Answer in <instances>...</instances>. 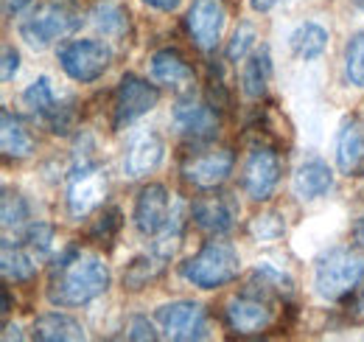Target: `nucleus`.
Masks as SVG:
<instances>
[{
    "label": "nucleus",
    "mask_w": 364,
    "mask_h": 342,
    "mask_svg": "<svg viewBox=\"0 0 364 342\" xmlns=\"http://www.w3.org/2000/svg\"><path fill=\"white\" fill-rule=\"evenodd\" d=\"M109 289V266L95 253H85L79 247L65 250L53 261L48 278V300L53 306H85L101 298Z\"/></svg>",
    "instance_id": "1"
},
{
    "label": "nucleus",
    "mask_w": 364,
    "mask_h": 342,
    "mask_svg": "<svg viewBox=\"0 0 364 342\" xmlns=\"http://www.w3.org/2000/svg\"><path fill=\"white\" fill-rule=\"evenodd\" d=\"M82 9L73 0H46L20 20L17 31L26 45H31L34 51H46L56 40L70 37L82 26Z\"/></svg>",
    "instance_id": "2"
},
{
    "label": "nucleus",
    "mask_w": 364,
    "mask_h": 342,
    "mask_svg": "<svg viewBox=\"0 0 364 342\" xmlns=\"http://www.w3.org/2000/svg\"><path fill=\"white\" fill-rule=\"evenodd\" d=\"M182 278L199 289H222L241 272V258L228 242H208L180 266Z\"/></svg>",
    "instance_id": "3"
},
{
    "label": "nucleus",
    "mask_w": 364,
    "mask_h": 342,
    "mask_svg": "<svg viewBox=\"0 0 364 342\" xmlns=\"http://www.w3.org/2000/svg\"><path fill=\"white\" fill-rule=\"evenodd\" d=\"M364 281V258L348 247H333L317 261L314 286L325 300H342L353 295Z\"/></svg>",
    "instance_id": "4"
},
{
    "label": "nucleus",
    "mask_w": 364,
    "mask_h": 342,
    "mask_svg": "<svg viewBox=\"0 0 364 342\" xmlns=\"http://www.w3.org/2000/svg\"><path fill=\"white\" fill-rule=\"evenodd\" d=\"M109 62H112V51L101 40H73V43L59 48L62 71L73 82H82V85H90L95 79H101L107 73Z\"/></svg>",
    "instance_id": "5"
},
{
    "label": "nucleus",
    "mask_w": 364,
    "mask_h": 342,
    "mask_svg": "<svg viewBox=\"0 0 364 342\" xmlns=\"http://www.w3.org/2000/svg\"><path fill=\"white\" fill-rule=\"evenodd\" d=\"M280 171H283V163H280V155L274 152V146L255 143L244 160V169H241L244 194L255 202H267L280 182Z\"/></svg>",
    "instance_id": "6"
},
{
    "label": "nucleus",
    "mask_w": 364,
    "mask_h": 342,
    "mask_svg": "<svg viewBox=\"0 0 364 342\" xmlns=\"http://www.w3.org/2000/svg\"><path fill=\"white\" fill-rule=\"evenodd\" d=\"M235 169V155L230 149H196L182 160V177L196 191H213L219 188Z\"/></svg>",
    "instance_id": "7"
},
{
    "label": "nucleus",
    "mask_w": 364,
    "mask_h": 342,
    "mask_svg": "<svg viewBox=\"0 0 364 342\" xmlns=\"http://www.w3.org/2000/svg\"><path fill=\"white\" fill-rule=\"evenodd\" d=\"M160 101V90L149 85L146 79H140L135 73L121 76L118 90H115V101H112V124L115 129H124L135 124L137 118H143L146 113H151Z\"/></svg>",
    "instance_id": "8"
},
{
    "label": "nucleus",
    "mask_w": 364,
    "mask_h": 342,
    "mask_svg": "<svg viewBox=\"0 0 364 342\" xmlns=\"http://www.w3.org/2000/svg\"><path fill=\"white\" fill-rule=\"evenodd\" d=\"M171 121H174V127H177L180 135H185L188 140H193L199 146L210 143L216 138V132H219V113H216V107L210 101L196 98L193 90L180 95V101L174 104Z\"/></svg>",
    "instance_id": "9"
},
{
    "label": "nucleus",
    "mask_w": 364,
    "mask_h": 342,
    "mask_svg": "<svg viewBox=\"0 0 364 342\" xmlns=\"http://www.w3.org/2000/svg\"><path fill=\"white\" fill-rule=\"evenodd\" d=\"M23 104L26 110L31 113L34 121H40L43 127H48L56 135H65L68 129L73 127V101H59L53 87H50V79L48 76H40L34 85H28V90L23 93Z\"/></svg>",
    "instance_id": "10"
},
{
    "label": "nucleus",
    "mask_w": 364,
    "mask_h": 342,
    "mask_svg": "<svg viewBox=\"0 0 364 342\" xmlns=\"http://www.w3.org/2000/svg\"><path fill=\"white\" fill-rule=\"evenodd\" d=\"M157 323L163 334L174 342H193L208 337V311L199 303L177 300L157 309Z\"/></svg>",
    "instance_id": "11"
},
{
    "label": "nucleus",
    "mask_w": 364,
    "mask_h": 342,
    "mask_svg": "<svg viewBox=\"0 0 364 342\" xmlns=\"http://www.w3.org/2000/svg\"><path fill=\"white\" fill-rule=\"evenodd\" d=\"M104 197H107V171H101L95 163H82L68 182V214L73 219H85L95 208H101Z\"/></svg>",
    "instance_id": "12"
},
{
    "label": "nucleus",
    "mask_w": 364,
    "mask_h": 342,
    "mask_svg": "<svg viewBox=\"0 0 364 342\" xmlns=\"http://www.w3.org/2000/svg\"><path fill=\"white\" fill-rule=\"evenodd\" d=\"M225 314H228V326L241 337H252V334L267 331L274 320L272 300L261 298L255 292H247V289L238 298L230 300Z\"/></svg>",
    "instance_id": "13"
},
{
    "label": "nucleus",
    "mask_w": 364,
    "mask_h": 342,
    "mask_svg": "<svg viewBox=\"0 0 364 342\" xmlns=\"http://www.w3.org/2000/svg\"><path fill=\"white\" fill-rule=\"evenodd\" d=\"M191 219L205 230V233H213V236H222L232 230L235 219H238V202L235 197L228 191H205L202 197L193 200L191 205Z\"/></svg>",
    "instance_id": "14"
},
{
    "label": "nucleus",
    "mask_w": 364,
    "mask_h": 342,
    "mask_svg": "<svg viewBox=\"0 0 364 342\" xmlns=\"http://www.w3.org/2000/svg\"><path fill=\"white\" fill-rule=\"evenodd\" d=\"M185 23L193 43L202 51H213L222 40V31L228 23V6L225 0H193Z\"/></svg>",
    "instance_id": "15"
},
{
    "label": "nucleus",
    "mask_w": 364,
    "mask_h": 342,
    "mask_svg": "<svg viewBox=\"0 0 364 342\" xmlns=\"http://www.w3.org/2000/svg\"><path fill=\"white\" fill-rule=\"evenodd\" d=\"M166 157V140L154 129H140L129 138L127 152H124V174L129 180L149 177Z\"/></svg>",
    "instance_id": "16"
},
{
    "label": "nucleus",
    "mask_w": 364,
    "mask_h": 342,
    "mask_svg": "<svg viewBox=\"0 0 364 342\" xmlns=\"http://www.w3.org/2000/svg\"><path fill=\"white\" fill-rule=\"evenodd\" d=\"M171 219V197L166 185L149 182L135 202V227L143 236H157Z\"/></svg>",
    "instance_id": "17"
},
{
    "label": "nucleus",
    "mask_w": 364,
    "mask_h": 342,
    "mask_svg": "<svg viewBox=\"0 0 364 342\" xmlns=\"http://www.w3.org/2000/svg\"><path fill=\"white\" fill-rule=\"evenodd\" d=\"M336 166L342 174L364 171V104L356 115H350L336 138Z\"/></svg>",
    "instance_id": "18"
},
{
    "label": "nucleus",
    "mask_w": 364,
    "mask_h": 342,
    "mask_svg": "<svg viewBox=\"0 0 364 342\" xmlns=\"http://www.w3.org/2000/svg\"><path fill=\"white\" fill-rule=\"evenodd\" d=\"M151 76L154 82L180 90V93H191L193 90V68L188 65V59L182 56L177 48H160L151 53Z\"/></svg>",
    "instance_id": "19"
},
{
    "label": "nucleus",
    "mask_w": 364,
    "mask_h": 342,
    "mask_svg": "<svg viewBox=\"0 0 364 342\" xmlns=\"http://www.w3.org/2000/svg\"><path fill=\"white\" fill-rule=\"evenodd\" d=\"M31 334L40 342H76L87 337L79 320L59 314V311H48L43 317H37L31 326Z\"/></svg>",
    "instance_id": "20"
},
{
    "label": "nucleus",
    "mask_w": 364,
    "mask_h": 342,
    "mask_svg": "<svg viewBox=\"0 0 364 342\" xmlns=\"http://www.w3.org/2000/svg\"><path fill=\"white\" fill-rule=\"evenodd\" d=\"M40 258L34 256L20 239H3V278L14 284H28L37 275Z\"/></svg>",
    "instance_id": "21"
},
{
    "label": "nucleus",
    "mask_w": 364,
    "mask_h": 342,
    "mask_svg": "<svg viewBox=\"0 0 364 342\" xmlns=\"http://www.w3.org/2000/svg\"><path fill=\"white\" fill-rule=\"evenodd\" d=\"M333 188V171L325 160L311 157L294 174V191L303 200H319Z\"/></svg>",
    "instance_id": "22"
},
{
    "label": "nucleus",
    "mask_w": 364,
    "mask_h": 342,
    "mask_svg": "<svg viewBox=\"0 0 364 342\" xmlns=\"http://www.w3.org/2000/svg\"><path fill=\"white\" fill-rule=\"evenodd\" d=\"M0 146L6 157H28L34 152V138L26 129V124L11 113V110H0Z\"/></svg>",
    "instance_id": "23"
},
{
    "label": "nucleus",
    "mask_w": 364,
    "mask_h": 342,
    "mask_svg": "<svg viewBox=\"0 0 364 342\" xmlns=\"http://www.w3.org/2000/svg\"><path fill=\"white\" fill-rule=\"evenodd\" d=\"M272 79V56H269V48L261 45L255 48L247 62H244V71H241V90L250 95V98H261L267 93V85Z\"/></svg>",
    "instance_id": "24"
},
{
    "label": "nucleus",
    "mask_w": 364,
    "mask_h": 342,
    "mask_svg": "<svg viewBox=\"0 0 364 342\" xmlns=\"http://www.w3.org/2000/svg\"><path fill=\"white\" fill-rule=\"evenodd\" d=\"M289 45H291V53L297 59H306V62L317 59V56H322V51L328 48V31L322 26H317V23H303V26H297L291 31Z\"/></svg>",
    "instance_id": "25"
},
{
    "label": "nucleus",
    "mask_w": 364,
    "mask_h": 342,
    "mask_svg": "<svg viewBox=\"0 0 364 342\" xmlns=\"http://www.w3.org/2000/svg\"><path fill=\"white\" fill-rule=\"evenodd\" d=\"M92 17H95V26H98L104 34H109V37L124 34V28L129 26V11H127L121 3H115V0L98 3L95 11H92Z\"/></svg>",
    "instance_id": "26"
},
{
    "label": "nucleus",
    "mask_w": 364,
    "mask_h": 342,
    "mask_svg": "<svg viewBox=\"0 0 364 342\" xmlns=\"http://www.w3.org/2000/svg\"><path fill=\"white\" fill-rule=\"evenodd\" d=\"M160 269H163V258L154 256H143V258H135L129 266H127V272H124V286L127 289H143V286H149L157 275H160Z\"/></svg>",
    "instance_id": "27"
},
{
    "label": "nucleus",
    "mask_w": 364,
    "mask_h": 342,
    "mask_svg": "<svg viewBox=\"0 0 364 342\" xmlns=\"http://www.w3.org/2000/svg\"><path fill=\"white\" fill-rule=\"evenodd\" d=\"M3 227L6 230H26L28 227V202L17 191H3Z\"/></svg>",
    "instance_id": "28"
},
{
    "label": "nucleus",
    "mask_w": 364,
    "mask_h": 342,
    "mask_svg": "<svg viewBox=\"0 0 364 342\" xmlns=\"http://www.w3.org/2000/svg\"><path fill=\"white\" fill-rule=\"evenodd\" d=\"M283 233H286V219L280 214H274V211L258 214L250 222V236H252L255 242L269 244V242H277Z\"/></svg>",
    "instance_id": "29"
},
{
    "label": "nucleus",
    "mask_w": 364,
    "mask_h": 342,
    "mask_svg": "<svg viewBox=\"0 0 364 342\" xmlns=\"http://www.w3.org/2000/svg\"><path fill=\"white\" fill-rule=\"evenodd\" d=\"M345 73L350 85L364 87V28L353 34L345 45Z\"/></svg>",
    "instance_id": "30"
},
{
    "label": "nucleus",
    "mask_w": 364,
    "mask_h": 342,
    "mask_svg": "<svg viewBox=\"0 0 364 342\" xmlns=\"http://www.w3.org/2000/svg\"><path fill=\"white\" fill-rule=\"evenodd\" d=\"M17 239L34 253V256L43 258L50 253V242H53V230H50V224H46V222H31L26 230H20L17 233Z\"/></svg>",
    "instance_id": "31"
},
{
    "label": "nucleus",
    "mask_w": 364,
    "mask_h": 342,
    "mask_svg": "<svg viewBox=\"0 0 364 342\" xmlns=\"http://www.w3.org/2000/svg\"><path fill=\"white\" fill-rule=\"evenodd\" d=\"M255 40H258V31L252 23H241L232 34V40L228 45V59L230 62H241L250 56V51L255 48Z\"/></svg>",
    "instance_id": "32"
},
{
    "label": "nucleus",
    "mask_w": 364,
    "mask_h": 342,
    "mask_svg": "<svg viewBox=\"0 0 364 342\" xmlns=\"http://www.w3.org/2000/svg\"><path fill=\"white\" fill-rule=\"evenodd\" d=\"M121 230V211L118 208H109L107 214H101V219L92 224L90 239L95 244H112V239L118 236Z\"/></svg>",
    "instance_id": "33"
},
{
    "label": "nucleus",
    "mask_w": 364,
    "mask_h": 342,
    "mask_svg": "<svg viewBox=\"0 0 364 342\" xmlns=\"http://www.w3.org/2000/svg\"><path fill=\"white\" fill-rule=\"evenodd\" d=\"M127 337H129V340H157V334H154V328H151V323H149L146 317H132V320H129Z\"/></svg>",
    "instance_id": "34"
},
{
    "label": "nucleus",
    "mask_w": 364,
    "mask_h": 342,
    "mask_svg": "<svg viewBox=\"0 0 364 342\" xmlns=\"http://www.w3.org/2000/svg\"><path fill=\"white\" fill-rule=\"evenodd\" d=\"M20 68V53L14 48H3V82H11Z\"/></svg>",
    "instance_id": "35"
},
{
    "label": "nucleus",
    "mask_w": 364,
    "mask_h": 342,
    "mask_svg": "<svg viewBox=\"0 0 364 342\" xmlns=\"http://www.w3.org/2000/svg\"><path fill=\"white\" fill-rule=\"evenodd\" d=\"M28 3H31V0H3V11H6V17H14V14H20Z\"/></svg>",
    "instance_id": "36"
},
{
    "label": "nucleus",
    "mask_w": 364,
    "mask_h": 342,
    "mask_svg": "<svg viewBox=\"0 0 364 342\" xmlns=\"http://www.w3.org/2000/svg\"><path fill=\"white\" fill-rule=\"evenodd\" d=\"M143 3L151 6V9H157V11H174L180 6V0H143Z\"/></svg>",
    "instance_id": "37"
},
{
    "label": "nucleus",
    "mask_w": 364,
    "mask_h": 342,
    "mask_svg": "<svg viewBox=\"0 0 364 342\" xmlns=\"http://www.w3.org/2000/svg\"><path fill=\"white\" fill-rule=\"evenodd\" d=\"M250 3H252V9H255V11H269L277 0H250Z\"/></svg>",
    "instance_id": "38"
},
{
    "label": "nucleus",
    "mask_w": 364,
    "mask_h": 342,
    "mask_svg": "<svg viewBox=\"0 0 364 342\" xmlns=\"http://www.w3.org/2000/svg\"><path fill=\"white\" fill-rule=\"evenodd\" d=\"M353 239H356V242L364 247V219H359V222H356V227H353Z\"/></svg>",
    "instance_id": "39"
},
{
    "label": "nucleus",
    "mask_w": 364,
    "mask_h": 342,
    "mask_svg": "<svg viewBox=\"0 0 364 342\" xmlns=\"http://www.w3.org/2000/svg\"><path fill=\"white\" fill-rule=\"evenodd\" d=\"M353 3H356V6H359V9L364 11V0H353Z\"/></svg>",
    "instance_id": "40"
},
{
    "label": "nucleus",
    "mask_w": 364,
    "mask_h": 342,
    "mask_svg": "<svg viewBox=\"0 0 364 342\" xmlns=\"http://www.w3.org/2000/svg\"><path fill=\"white\" fill-rule=\"evenodd\" d=\"M362 306H364V292H362Z\"/></svg>",
    "instance_id": "41"
}]
</instances>
